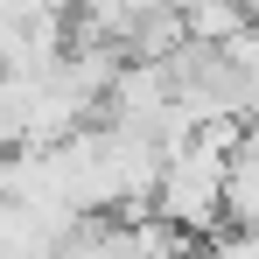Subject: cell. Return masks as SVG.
Wrapping results in <instances>:
<instances>
[{
    "label": "cell",
    "instance_id": "7a4b0ae2",
    "mask_svg": "<svg viewBox=\"0 0 259 259\" xmlns=\"http://www.w3.org/2000/svg\"><path fill=\"white\" fill-rule=\"evenodd\" d=\"M182 14V42H196V49H224V42H238L245 35V7H231V0H203V7H175Z\"/></svg>",
    "mask_w": 259,
    "mask_h": 259
},
{
    "label": "cell",
    "instance_id": "6da1fadb",
    "mask_svg": "<svg viewBox=\"0 0 259 259\" xmlns=\"http://www.w3.org/2000/svg\"><path fill=\"white\" fill-rule=\"evenodd\" d=\"M154 217L175 224L182 238H210L224 224V154L210 147H175L161 161V189H154Z\"/></svg>",
    "mask_w": 259,
    "mask_h": 259
}]
</instances>
